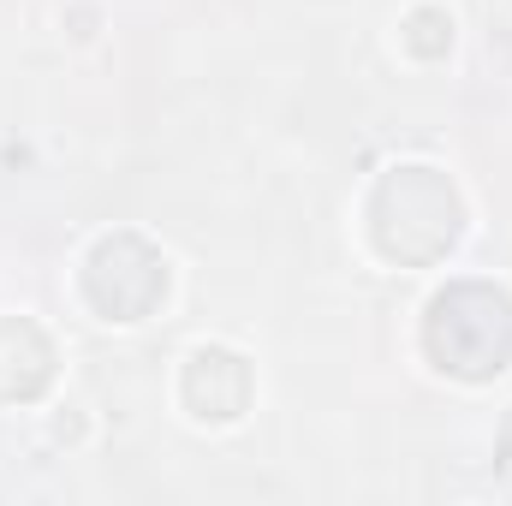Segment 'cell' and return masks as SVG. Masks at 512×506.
I'll list each match as a JSON object with an SVG mask.
<instances>
[{"label":"cell","mask_w":512,"mask_h":506,"mask_svg":"<svg viewBox=\"0 0 512 506\" xmlns=\"http://www.w3.org/2000/svg\"><path fill=\"white\" fill-rule=\"evenodd\" d=\"M465 227L459 191L435 167H393L370 197V233L387 262H435Z\"/></svg>","instance_id":"6da1fadb"},{"label":"cell","mask_w":512,"mask_h":506,"mask_svg":"<svg viewBox=\"0 0 512 506\" xmlns=\"http://www.w3.org/2000/svg\"><path fill=\"white\" fill-rule=\"evenodd\" d=\"M54 381V346L36 322L6 316L0 322V399H42Z\"/></svg>","instance_id":"5b68a950"},{"label":"cell","mask_w":512,"mask_h":506,"mask_svg":"<svg viewBox=\"0 0 512 506\" xmlns=\"http://www.w3.org/2000/svg\"><path fill=\"white\" fill-rule=\"evenodd\" d=\"M399 36H405V48H411L417 60H441V54L453 48V18H447L441 6H417Z\"/></svg>","instance_id":"8992f818"},{"label":"cell","mask_w":512,"mask_h":506,"mask_svg":"<svg viewBox=\"0 0 512 506\" xmlns=\"http://www.w3.org/2000/svg\"><path fill=\"white\" fill-rule=\"evenodd\" d=\"M84 298L108 322H137V316H149L167 298V262L149 251L137 233H114L84 262Z\"/></svg>","instance_id":"3957f363"},{"label":"cell","mask_w":512,"mask_h":506,"mask_svg":"<svg viewBox=\"0 0 512 506\" xmlns=\"http://www.w3.org/2000/svg\"><path fill=\"white\" fill-rule=\"evenodd\" d=\"M185 405L191 417L203 423H233L245 405H251V364L227 346H197L191 364H185Z\"/></svg>","instance_id":"277c9868"},{"label":"cell","mask_w":512,"mask_h":506,"mask_svg":"<svg viewBox=\"0 0 512 506\" xmlns=\"http://www.w3.org/2000/svg\"><path fill=\"white\" fill-rule=\"evenodd\" d=\"M423 346L447 376L489 381L512 364V298L489 280H459L429 304Z\"/></svg>","instance_id":"7a4b0ae2"}]
</instances>
